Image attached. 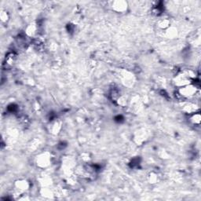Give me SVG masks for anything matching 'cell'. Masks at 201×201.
I'll return each mask as SVG.
<instances>
[{"label":"cell","instance_id":"6da1fadb","mask_svg":"<svg viewBox=\"0 0 201 201\" xmlns=\"http://www.w3.org/2000/svg\"><path fill=\"white\" fill-rule=\"evenodd\" d=\"M198 88L195 84L191 83L189 85L179 87L178 90V94L180 98L187 99L190 97H195L198 92Z\"/></svg>","mask_w":201,"mask_h":201},{"label":"cell","instance_id":"7a4b0ae2","mask_svg":"<svg viewBox=\"0 0 201 201\" xmlns=\"http://www.w3.org/2000/svg\"><path fill=\"white\" fill-rule=\"evenodd\" d=\"M51 154L48 152L39 154L36 158V164L37 166L41 167V168H46L51 163Z\"/></svg>","mask_w":201,"mask_h":201},{"label":"cell","instance_id":"3957f363","mask_svg":"<svg viewBox=\"0 0 201 201\" xmlns=\"http://www.w3.org/2000/svg\"><path fill=\"white\" fill-rule=\"evenodd\" d=\"M112 9L117 13H124L127 10L128 3L126 1H114L112 2Z\"/></svg>","mask_w":201,"mask_h":201},{"label":"cell","instance_id":"277c9868","mask_svg":"<svg viewBox=\"0 0 201 201\" xmlns=\"http://www.w3.org/2000/svg\"><path fill=\"white\" fill-rule=\"evenodd\" d=\"M15 186L16 189L19 192H25L28 189L30 185H29V182L26 180H19L18 182H16Z\"/></svg>","mask_w":201,"mask_h":201},{"label":"cell","instance_id":"5b68a950","mask_svg":"<svg viewBox=\"0 0 201 201\" xmlns=\"http://www.w3.org/2000/svg\"><path fill=\"white\" fill-rule=\"evenodd\" d=\"M165 36L167 39H174L178 36V30L176 28L170 26L165 30Z\"/></svg>","mask_w":201,"mask_h":201},{"label":"cell","instance_id":"8992f818","mask_svg":"<svg viewBox=\"0 0 201 201\" xmlns=\"http://www.w3.org/2000/svg\"><path fill=\"white\" fill-rule=\"evenodd\" d=\"M61 128V124L59 121H54L50 125V130L54 134H57L59 133Z\"/></svg>","mask_w":201,"mask_h":201},{"label":"cell","instance_id":"52a82bcc","mask_svg":"<svg viewBox=\"0 0 201 201\" xmlns=\"http://www.w3.org/2000/svg\"><path fill=\"white\" fill-rule=\"evenodd\" d=\"M196 105L195 104H192V103H189L186 105L184 106V111L188 113V114H193V113H195L196 112Z\"/></svg>","mask_w":201,"mask_h":201},{"label":"cell","instance_id":"ba28073f","mask_svg":"<svg viewBox=\"0 0 201 201\" xmlns=\"http://www.w3.org/2000/svg\"><path fill=\"white\" fill-rule=\"evenodd\" d=\"M200 115H199V112H195V113H193V114L190 115V122L193 125H199L200 124Z\"/></svg>","mask_w":201,"mask_h":201},{"label":"cell","instance_id":"9c48e42d","mask_svg":"<svg viewBox=\"0 0 201 201\" xmlns=\"http://www.w3.org/2000/svg\"><path fill=\"white\" fill-rule=\"evenodd\" d=\"M158 27L160 28L162 30H166L167 28H169L170 26V21L168 19H160L158 21Z\"/></svg>","mask_w":201,"mask_h":201},{"label":"cell","instance_id":"30bf717a","mask_svg":"<svg viewBox=\"0 0 201 201\" xmlns=\"http://www.w3.org/2000/svg\"><path fill=\"white\" fill-rule=\"evenodd\" d=\"M148 180H149V182L152 184L157 183L158 182V175L157 174L154 172H152L149 174L148 176Z\"/></svg>","mask_w":201,"mask_h":201},{"label":"cell","instance_id":"8fae6325","mask_svg":"<svg viewBox=\"0 0 201 201\" xmlns=\"http://www.w3.org/2000/svg\"><path fill=\"white\" fill-rule=\"evenodd\" d=\"M116 101L117 102V104H118L120 106L122 107L126 106L127 104V99L125 97H124V96H120Z\"/></svg>","mask_w":201,"mask_h":201},{"label":"cell","instance_id":"7c38bea8","mask_svg":"<svg viewBox=\"0 0 201 201\" xmlns=\"http://www.w3.org/2000/svg\"><path fill=\"white\" fill-rule=\"evenodd\" d=\"M35 30H36V27H35V25H29L28 27L27 28V30H26V32L28 35H33L35 33Z\"/></svg>","mask_w":201,"mask_h":201},{"label":"cell","instance_id":"4fadbf2b","mask_svg":"<svg viewBox=\"0 0 201 201\" xmlns=\"http://www.w3.org/2000/svg\"><path fill=\"white\" fill-rule=\"evenodd\" d=\"M0 18H1L2 22H6L8 20H9V14H8V13L6 11H3V10H2V13H1Z\"/></svg>","mask_w":201,"mask_h":201}]
</instances>
